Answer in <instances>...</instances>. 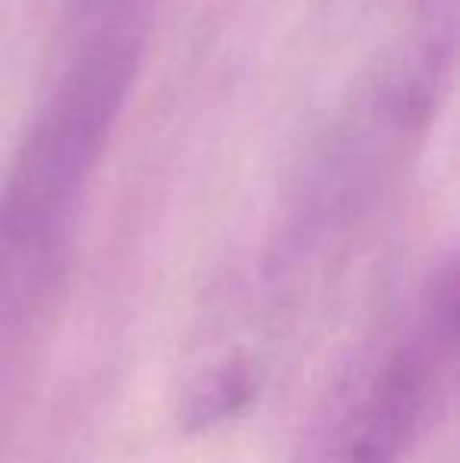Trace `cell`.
<instances>
[{
	"instance_id": "1",
	"label": "cell",
	"mask_w": 460,
	"mask_h": 463,
	"mask_svg": "<svg viewBox=\"0 0 460 463\" xmlns=\"http://www.w3.org/2000/svg\"><path fill=\"white\" fill-rule=\"evenodd\" d=\"M139 38L73 44L0 186V309L57 262L139 70Z\"/></svg>"
},
{
	"instance_id": "2",
	"label": "cell",
	"mask_w": 460,
	"mask_h": 463,
	"mask_svg": "<svg viewBox=\"0 0 460 463\" xmlns=\"http://www.w3.org/2000/svg\"><path fill=\"white\" fill-rule=\"evenodd\" d=\"M457 341V275L445 265L426 293L423 322L362 384L360 397L322 432L309 463H400L419 420L451 369Z\"/></svg>"
},
{
	"instance_id": "3",
	"label": "cell",
	"mask_w": 460,
	"mask_h": 463,
	"mask_svg": "<svg viewBox=\"0 0 460 463\" xmlns=\"http://www.w3.org/2000/svg\"><path fill=\"white\" fill-rule=\"evenodd\" d=\"M148 0H73L70 4V35L73 44L101 38H139L146 25Z\"/></svg>"
},
{
	"instance_id": "4",
	"label": "cell",
	"mask_w": 460,
	"mask_h": 463,
	"mask_svg": "<svg viewBox=\"0 0 460 463\" xmlns=\"http://www.w3.org/2000/svg\"><path fill=\"white\" fill-rule=\"evenodd\" d=\"M252 397V375L243 366H230L221 375H215V382L196 394V407H192V420L196 422H215L224 416L237 413L239 403Z\"/></svg>"
}]
</instances>
